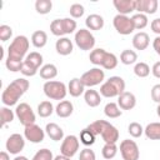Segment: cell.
Returning a JSON list of instances; mask_svg holds the SVG:
<instances>
[{"label":"cell","mask_w":160,"mask_h":160,"mask_svg":"<svg viewBox=\"0 0 160 160\" xmlns=\"http://www.w3.org/2000/svg\"><path fill=\"white\" fill-rule=\"evenodd\" d=\"M24 61H18V60H11V59H6L5 60V66L9 71H12V72H16V71H20L21 69V65H22Z\"/></svg>","instance_id":"45"},{"label":"cell","mask_w":160,"mask_h":160,"mask_svg":"<svg viewBox=\"0 0 160 160\" xmlns=\"http://www.w3.org/2000/svg\"><path fill=\"white\" fill-rule=\"evenodd\" d=\"M95 135H101L105 144H116L119 140V130L105 120H96L88 126Z\"/></svg>","instance_id":"2"},{"label":"cell","mask_w":160,"mask_h":160,"mask_svg":"<svg viewBox=\"0 0 160 160\" xmlns=\"http://www.w3.org/2000/svg\"><path fill=\"white\" fill-rule=\"evenodd\" d=\"M50 31H51L52 35L62 38V35H65L64 26H62V20H61V19H55V20H52L51 24H50Z\"/></svg>","instance_id":"38"},{"label":"cell","mask_w":160,"mask_h":160,"mask_svg":"<svg viewBox=\"0 0 160 160\" xmlns=\"http://www.w3.org/2000/svg\"><path fill=\"white\" fill-rule=\"evenodd\" d=\"M54 112V106L50 101L45 100L38 105V114L40 118H48Z\"/></svg>","instance_id":"31"},{"label":"cell","mask_w":160,"mask_h":160,"mask_svg":"<svg viewBox=\"0 0 160 160\" xmlns=\"http://www.w3.org/2000/svg\"><path fill=\"white\" fill-rule=\"evenodd\" d=\"M32 160H54L52 152L49 149H40L32 156Z\"/></svg>","instance_id":"41"},{"label":"cell","mask_w":160,"mask_h":160,"mask_svg":"<svg viewBox=\"0 0 160 160\" xmlns=\"http://www.w3.org/2000/svg\"><path fill=\"white\" fill-rule=\"evenodd\" d=\"M112 25L115 30L121 35H130L135 30L134 22L131 18H129L128 15H120V14L115 15L112 19Z\"/></svg>","instance_id":"9"},{"label":"cell","mask_w":160,"mask_h":160,"mask_svg":"<svg viewBox=\"0 0 160 160\" xmlns=\"http://www.w3.org/2000/svg\"><path fill=\"white\" fill-rule=\"evenodd\" d=\"M120 154L122 156V160H139L140 158L138 144L130 139L122 140L120 142Z\"/></svg>","instance_id":"10"},{"label":"cell","mask_w":160,"mask_h":160,"mask_svg":"<svg viewBox=\"0 0 160 160\" xmlns=\"http://www.w3.org/2000/svg\"><path fill=\"white\" fill-rule=\"evenodd\" d=\"M38 71H39V69H36L35 66H32L31 64H29L28 61L24 60V62L21 65V69H20V72L24 76H34V75H36Z\"/></svg>","instance_id":"43"},{"label":"cell","mask_w":160,"mask_h":160,"mask_svg":"<svg viewBox=\"0 0 160 160\" xmlns=\"http://www.w3.org/2000/svg\"><path fill=\"white\" fill-rule=\"evenodd\" d=\"M45 131L48 134V136L54 140V141H60L62 140L64 138V130L55 122H49L46 124V128H45Z\"/></svg>","instance_id":"21"},{"label":"cell","mask_w":160,"mask_h":160,"mask_svg":"<svg viewBox=\"0 0 160 160\" xmlns=\"http://www.w3.org/2000/svg\"><path fill=\"white\" fill-rule=\"evenodd\" d=\"M149 44H150V38L144 31H140V32L135 34L134 38H132V46L136 50H145L149 46Z\"/></svg>","instance_id":"19"},{"label":"cell","mask_w":160,"mask_h":160,"mask_svg":"<svg viewBox=\"0 0 160 160\" xmlns=\"http://www.w3.org/2000/svg\"><path fill=\"white\" fill-rule=\"evenodd\" d=\"M118 105L121 110H131L136 105V98L130 91H124L118 96Z\"/></svg>","instance_id":"14"},{"label":"cell","mask_w":160,"mask_h":160,"mask_svg":"<svg viewBox=\"0 0 160 160\" xmlns=\"http://www.w3.org/2000/svg\"><path fill=\"white\" fill-rule=\"evenodd\" d=\"M84 100H85L86 105H89L90 108H96L101 102V96L96 90L89 89V90H85V92H84Z\"/></svg>","instance_id":"23"},{"label":"cell","mask_w":160,"mask_h":160,"mask_svg":"<svg viewBox=\"0 0 160 160\" xmlns=\"http://www.w3.org/2000/svg\"><path fill=\"white\" fill-rule=\"evenodd\" d=\"M125 91V81L120 76L109 78L100 86V95L104 98H115Z\"/></svg>","instance_id":"4"},{"label":"cell","mask_w":160,"mask_h":160,"mask_svg":"<svg viewBox=\"0 0 160 160\" xmlns=\"http://www.w3.org/2000/svg\"><path fill=\"white\" fill-rule=\"evenodd\" d=\"M24 136L26 140H29L30 142H34V144H39L44 140L45 138V131L36 124H31V125H28L25 126L24 129Z\"/></svg>","instance_id":"12"},{"label":"cell","mask_w":160,"mask_h":160,"mask_svg":"<svg viewBox=\"0 0 160 160\" xmlns=\"http://www.w3.org/2000/svg\"><path fill=\"white\" fill-rule=\"evenodd\" d=\"M12 36V29L9 25H1L0 26V40L8 41Z\"/></svg>","instance_id":"46"},{"label":"cell","mask_w":160,"mask_h":160,"mask_svg":"<svg viewBox=\"0 0 160 160\" xmlns=\"http://www.w3.org/2000/svg\"><path fill=\"white\" fill-rule=\"evenodd\" d=\"M85 25H86L88 30H95V31L101 30L104 28V18L98 14H91L86 18Z\"/></svg>","instance_id":"18"},{"label":"cell","mask_w":160,"mask_h":160,"mask_svg":"<svg viewBox=\"0 0 160 160\" xmlns=\"http://www.w3.org/2000/svg\"><path fill=\"white\" fill-rule=\"evenodd\" d=\"M28 89H29V81L26 79H24V78L15 79L2 91V95H1L2 104L9 108L15 105L19 101V99L28 91Z\"/></svg>","instance_id":"1"},{"label":"cell","mask_w":160,"mask_h":160,"mask_svg":"<svg viewBox=\"0 0 160 160\" xmlns=\"http://www.w3.org/2000/svg\"><path fill=\"white\" fill-rule=\"evenodd\" d=\"M95 138H96V135H95L91 130H89L88 128H85V129L81 130V132H80V141H81L84 145H86V146L92 145V144L95 142Z\"/></svg>","instance_id":"35"},{"label":"cell","mask_w":160,"mask_h":160,"mask_svg":"<svg viewBox=\"0 0 160 160\" xmlns=\"http://www.w3.org/2000/svg\"><path fill=\"white\" fill-rule=\"evenodd\" d=\"M31 42L38 49L44 48L46 45V42H48V35H46V32L42 31V30H38V31L32 32V35H31Z\"/></svg>","instance_id":"26"},{"label":"cell","mask_w":160,"mask_h":160,"mask_svg":"<svg viewBox=\"0 0 160 160\" xmlns=\"http://www.w3.org/2000/svg\"><path fill=\"white\" fill-rule=\"evenodd\" d=\"M151 99L155 102L160 104V84H156L151 88Z\"/></svg>","instance_id":"48"},{"label":"cell","mask_w":160,"mask_h":160,"mask_svg":"<svg viewBox=\"0 0 160 160\" xmlns=\"http://www.w3.org/2000/svg\"><path fill=\"white\" fill-rule=\"evenodd\" d=\"M101 154H102L104 159H106V160H110V159L115 158V155L118 154V146H116V144H105L102 146Z\"/></svg>","instance_id":"39"},{"label":"cell","mask_w":160,"mask_h":160,"mask_svg":"<svg viewBox=\"0 0 160 160\" xmlns=\"http://www.w3.org/2000/svg\"><path fill=\"white\" fill-rule=\"evenodd\" d=\"M152 48H154L155 52L160 56V36H156V38L154 39V41H152Z\"/></svg>","instance_id":"51"},{"label":"cell","mask_w":160,"mask_h":160,"mask_svg":"<svg viewBox=\"0 0 160 160\" xmlns=\"http://www.w3.org/2000/svg\"><path fill=\"white\" fill-rule=\"evenodd\" d=\"M75 44L80 50H94L95 38L88 29H80L75 32Z\"/></svg>","instance_id":"6"},{"label":"cell","mask_w":160,"mask_h":160,"mask_svg":"<svg viewBox=\"0 0 160 160\" xmlns=\"http://www.w3.org/2000/svg\"><path fill=\"white\" fill-rule=\"evenodd\" d=\"M134 72L138 78H146L150 74V66L146 62H142V61L136 62L135 66H134Z\"/></svg>","instance_id":"37"},{"label":"cell","mask_w":160,"mask_h":160,"mask_svg":"<svg viewBox=\"0 0 160 160\" xmlns=\"http://www.w3.org/2000/svg\"><path fill=\"white\" fill-rule=\"evenodd\" d=\"M144 132L150 140H160V122H150L144 129Z\"/></svg>","instance_id":"25"},{"label":"cell","mask_w":160,"mask_h":160,"mask_svg":"<svg viewBox=\"0 0 160 160\" xmlns=\"http://www.w3.org/2000/svg\"><path fill=\"white\" fill-rule=\"evenodd\" d=\"M101 66H102L104 69H106V70H112V69H115V68L118 66V58H116V55L112 54V52H108V51H106V54H105V56H104V60H102V62H101Z\"/></svg>","instance_id":"30"},{"label":"cell","mask_w":160,"mask_h":160,"mask_svg":"<svg viewBox=\"0 0 160 160\" xmlns=\"http://www.w3.org/2000/svg\"><path fill=\"white\" fill-rule=\"evenodd\" d=\"M14 160H29L26 156H22V155H20V156H16Z\"/></svg>","instance_id":"54"},{"label":"cell","mask_w":160,"mask_h":160,"mask_svg":"<svg viewBox=\"0 0 160 160\" xmlns=\"http://www.w3.org/2000/svg\"><path fill=\"white\" fill-rule=\"evenodd\" d=\"M15 115L18 116L20 124L24 125V126L35 124V119H36L35 114H34L31 106L29 104H26V102H20L19 105H16Z\"/></svg>","instance_id":"8"},{"label":"cell","mask_w":160,"mask_h":160,"mask_svg":"<svg viewBox=\"0 0 160 160\" xmlns=\"http://www.w3.org/2000/svg\"><path fill=\"white\" fill-rule=\"evenodd\" d=\"M104 114L110 119H116V118L121 116L122 111L116 102H108L104 108Z\"/></svg>","instance_id":"27"},{"label":"cell","mask_w":160,"mask_h":160,"mask_svg":"<svg viewBox=\"0 0 160 160\" xmlns=\"http://www.w3.org/2000/svg\"><path fill=\"white\" fill-rule=\"evenodd\" d=\"M72 111H74V106L69 100L60 101L55 108V112L59 118H69L72 114Z\"/></svg>","instance_id":"22"},{"label":"cell","mask_w":160,"mask_h":160,"mask_svg":"<svg viewBox=\"0 0 160 160\" xmlns=\"http://www.w3.org/2000/svg\"><path fill=\"white\" fill-rule=\"evenodd\" d=\"M150 28L155 34H158V36H160V18L154 19L150 24Z\"/></svg>","instance_id":"49"},{"label":"cell","mask_w":160,"mask_h":160,"mask_svg":"<svg viewBox=\"0 0 160 160\" xmlns=\"http://www.w3.org/2000/svg\"><path fill=\"white\" fill-rule=\"evenodd\" d=\"M15 118V112L12 110H10L9 106H2L0 109V119H1V124L2 126H5L6 124L11 122Z\"/></svg>","instance_id":"34"},{"label":"cell","mask_w":160,"mask_h":160,"mask_svg":"<svg viewBox=\"0 0 160 160\" xmlns=\"http://www.w3.org/2000/svg\"><path fill=\"white\" fill-rule=\"evenodd\" d=\"M156 114H158V116L160 118V104H159L158 108H156Z\"/></svg>","instance_id":"55"},{"label":"cell","mask_w":160,"mask_h":160,"mask_svg":"<svg viewBox=\"0 0 160 160\" xmlns=\"http://www.w3.org/2000/svg\"><path fill=\"white\" fill-rule=\"evenodd\" d=\"M79 150V139L75 135H68L64 138L60 152L68 158H72Z\"/></svg>","instance_id":"11"},{"label":"cell","mask_w":160,"mask_h":160,"mask_svg":"<svg viewBox=\"0 0 160 160\" xmlns=\"http://www.w3.org/2000/svg\"><path fill=\"white\" fill-rule=\"evenodd\" d=\"M112 5L120 15H128L136 10V0H114Z\"/></svg>","instance_id":"15"},{"label":"cell","mask_w":160,"mask_h":160,"mask_svg":"<svg viewBox=\"0 0 160 160\" xmlns=\"http://www.w3.org/2000/svg\"><path fill=\"white\" fill-rule=\"evenodd\" d=\"M29 45H30V42L26 36L18 35L16 38H14V40L10 42V45L8 48V58L6 59L24 61L25 60L24 56L26 55V52L29 50Z\"/></svg>","instance_id":"3"},{"label":"cell","mask_w":160,"mask_h":160,"mask_svg":"<svg viewBox=\"0 0 160 160\" xmlns=\"http://www.w3.org/2000/svg\"><path fill=\"white\" fill-rule=\"evenodd\" d=\"M106 54V50L101 49V48H98V49H94L90 51V55H89V60L91 64L94 65H100L101 66V62L104 60V56Z\"/></svg>","instance_id":"28"},{"label":"cell","mask_w":160,"mask_h":160,"mask_svg":"<svg viewBox=\"0 0 160 160\" xmlns=\"http://www.w3.org/2000/svg\"><path fill=\"white\" fill-rule=\"evenodd\" d=\"M6 150L12 155H18L25 146V140L20 134H11L6 140Z\"/></svg>","instance_id":"13"},{"label":"cell","mask_w":160,"mask_h":160,"mask_svg":"<svg viewBox=\"0 0 160 160\" xmlns=\"http://www.w3.org/2000/svg\"><path fill=\"white\" fill-rule=\"evenodd\" d=\"M104 79H105V72L100 68H92V69L88 70L86 72H84L80 78L81 82L84 84L85 88L96 86V85L101 84L104 81Z\"/></svg>","instance_id":"7"},{"label":"cell","mask_w":160,"mask_h":160,"mask_svg":"<svg viewBox=\"0 0 160 160\" xmlns=\"http://www.w3.org/2000/svg\"><path fill=\"white\" fill-rule=\"evenodd\" d=\"M42 90H44V94L51 100H64L68 94L66 85L56 80L46 81L42 86Z\"/></svg>","instance_id":"5"},{"label":"cell","mask_w":160,"mask_h":160,"mask_svg":"<svg viewBox=\"0 0 160 160\" xmlns=\"http://www.w3.org/2000/svg\"><path fill=\"white\" fill-rule=\"evenodd\" d=\"M158 0H136V10L140 14H155L158 11Z\"/></svg>","instance_id":"16"},{"label":"cell","mask_w":160,"mask_h":160,"mask_svg":"<svg viewBox=\"0 0 160 160\" xmlns=\"http://www.w3.org/2000/svg\"><path fill=\"white\" fill-rule=\"evenodd\" d=\"M79 160H96V155H95L94 150H91L89 148H85L80 151Z\"/></svg>","instance_id":"47"},{"label":"cell","mask_w":160,"mask_h":160,"mask_svg":"<svg viewBox=\"0 0 160 160\" xmlns=\"http://www.w3.org/2000/svg\"><path fill=\"white\" fill-rule=\"evenodd\" d=\"M25 61H28L29 64H31L32 66H35L36 69H39L42 64V55L38 51H31L30 54L26 55Z\"/></svg>","instance_id":"36"},{"label":"cell","mask_w":160,"mask_h":160,"mask_svg":"<svg viewBox=\"0 0 160 160\" xmlns=\"http://www.w3.org/2000/svg\"><path fill=\"white\" fill-rule=\"evenodd\" d=\"M54 160H71V158H68V156L60 154V155H56V156L54 158Z\"/></svg>","instance_id":"53"},{"label":"cell","mask_w":160,"mask_h":160,"mask_svg":"<svg viewBox=\"0 0 160 160\" xmlns=\"http://www.w3.org/2000/svg\"><path fill=\"white\" fill-rule=\"evenodd\" d=\"M131 20H132V22H134V28H135L136 30H141V29L146 28V25L149 24L148 16H146L145 14H140V12L135 14V15L131 18Z\"/></svg>","instance_id":"33"},{"label":"cell","mask_w":160,"mask_h":160,"mask_svg":"<svg viewBox=\"0 0 160 160\" xmlns=\"http://www.w3.org/2000/svg\"><path fill=\"white\" fill-rule=\"evenodd\" d=\"M62 20V26H64V31H65V35L68 34H71L76 30V21L71 18H64L61 19Z\"/></svg>","instance_id":"42"},{"label":"cell","mask_w":160,"mask_h":160,"mask_svg":"<svg viewBox=\"0 0 160 160\" xmlns=\"http://www.w3.org/2000/svg\"><path fill=\"white\" fill-rule=\"evenodd\" d=\"M68 92L74 98H78L85 92V86L79 78H74L70 80V82L68 85Z\"/></svg>","instance_id":"20"},{"label":"cell","mask_w":160,"mask_h":160,"mask_svg":"<svg viewBox=\"0 0 160 160\" xmlns=\"http://www.w3.org/2000/svg\"><path fill=\"white\" fill-rule=\"evenodd\" d=\"M0 160H10V156L6 151H1L0 152Z\"/></svg>","instance_id":"52"},{"label":"cell","mask_w":160,"mask_h":160,"mask_svg":"<svg viewBox=\"0 0 160 160\" xmlns=\"http://www.w3.org/2000/svg\"><path fill=\"white\" fill-rule=\"evenodd\" d=\"M128 132H129L132 138H140V136L142 135V132H144V129H142V126H141L139 122L134 121V122H130V124H129V126H128Z\"/></svg>","instance_id":"40"},{"label":"cell","mask_w":160,"mask_h":160,"mask_svg":"<svg viewBox=\"0 0 160 160\" xmlns=\"http://www.w3.org/2000/svg\"><path fill=\"white\" fill-rule=\"evenodd\" d=\"M151 72H152V75H154L155 78L160 79V61H156V62L152 65V68H151Z\"/></svg>","instance_id":"50"},{"label":"cell","mask_w":160,"mask_h":160,"mask_svg":"<svg viewBox=\"0 0 160 160\" xmlns=\"http://www.w3.org/2000/svg\"><path fill=\"white\" fill-rule=\"evenodd\" d=\"M136 60H138V54H136L134 50L126 49V50H124V51L120 54V61H121L124 65L135 64Z\"/></svg>","instance_id":"29"},{"label":"cell","mask_w":160,"mask_h":160,"mask_svg":"<svg viewBox=\"0 0 160 160\" xmlns=\"http://www.w3.org/2000/svg\"><path fill=\"white\" fill-rule=\"evenodd\" d=\"M55 49H56V52L60 54V55H62V56L70 55L72 52V42L66 36L59 38V40H56Z\"/></svg>","instance_id":"17"},{"label":"cell","mask_w":160,"mask_h":160,"mask_svg":"<svg viewBox=\"0 0 160 160\" xmlns=\"http://www.w3.org/2000/svg\"><path fill=\"white\" fill-rule=\"evenodd\" d=\"M69 12H70L72 19H79V18H81L84 15L85 9H84V6L81 4H72L70 6V9H69Z\"/></svg>","instance_id":"44"},{"label":"cell","mask_w":160,"mask_h":160,"mask_svg":"<svg viewBox=\"0 0 160 160\" xmlns=\"http://www.w3.org/2000/svg\"><path fill=\"white\" fill-rule=\"evenodd\" d=\"M52 9V2L50 0H36L35 1V10L36 12L41 14V15H45V14H49Z\"/></svg>","instance_id":"32"},{"label":"cell","mask_w":160,"mask_h":160,"mask_svg":"<svg viewBox=\"0 0 160 160\" xmlns=\"http://www.w3.org/2000/svg\"><path fill=\"white\" fill-rule=\"evenodd\" d=\"M39 72H40V78H42L44 80L50 81L51 79L56 78V75H58V68L54 64H45V65H42L40 68Z\"/></svg>","instance_id":"24"}]
</instances>
